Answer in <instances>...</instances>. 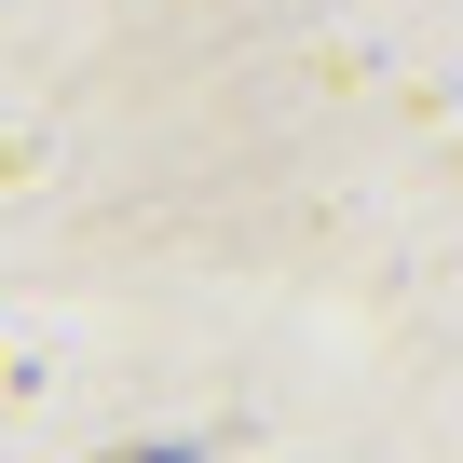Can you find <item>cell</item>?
Returning <instances> with one entry per match:
<instances>
[{
  "mask_svg": "<svg viewBox=\"0 0 463 463\" xmlns=\"http://www.w3.org/2000/svg\"><path fill=\"white\" fill-rule=\"evenodd\" d=\"M123 463H177V449H123Z\"/></svg>",
  "mask_w": 463,
  "mask_h": 463,
  "instance_id": "cell-1",
  "label": "cell"
}]
</instances>
